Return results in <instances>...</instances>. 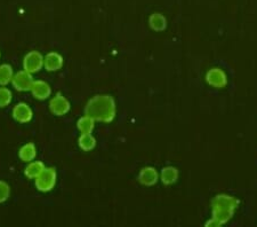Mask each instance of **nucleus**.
Segmentation results:
<instances>
[{
	"instance_id": "f257e3e1",
	"label": "nucleus",
	"mask_w": 257,
	"mask_h": 227,
	"mask_svg": "<svg viewBox=\"0 0 257 227\" xmlns=\"http://www.w3.org/2000/svg\"><path fill=\"white\" fill-rule=\"evenodd\" d=\"M239 206V200L227 194H218L211 200V219L206 226H222L229 221Z\"/></svg>"
},
{
	"instance_id": "f03ea898",
	"label": "nucleus",
	"mask_w": 257,
	"mask_h": 227,
	"mask_svg": "<svg viewBox=\"0 0 257 227\" xmlns=\"http://www.w3.org/2000/svg\"><path fill=\"white\" fill-rule=\"evenodd\" d=\"M117 114V106L111 96H95L86 103L85 115L90 116L95 122L110 123Z\"/></svg>"
},
{
	"instance_id": "7ed1b4c3",
	"label": "nucleus",
	"mask_w": 257,
	"mask_h": 227,
	"mask_svg": "<svg viewBox=\"0 0 257 227\" xmlns=\"http://www.w3.org/2000/svg\"><path fill=\"white\" fill-rule=\"evenodd\" d=\"M57 180V173L54 168H45L38 178L35 179L36 187L43 193L51 192L55 187Z\"/></svg>"
},
{
	"instance_id": "20e7f679",
	"label": "nucleus",
	"mask_w": 257,
	"mask_h": 227,
	"mask_svg": "<svg viewBox=\"0 0 257 227\" xmlns=\"http://www.w3.org/2000/svg\"><path fill=\"white\" fill-rule=\"evenodd\" d=\"M44 59L45 57L38 51L29 52L23 59V69L30 73L38 72L44 68Z\"/></svg>"
},
{
	"instance_id": "39448f33",
	"label": "nucleus",
	"mask_w": 257,
	"mask_h": 227,
	"mask_svg": "<svg viewBox=\"0 0 257 227\" xmlns=\"http://www.w3.org/2000/svg\"><path fill=\"white\" fill-rule=\"evenodd\" d=\"M33 82L35 80H33L32 73L23 69L22 71L14 73L12 84H13L14 89L20 91V92H27V91H31Z\"/></svg>"
},
{
	"instance_id": "423d86ee",
	"label": "nucleus",
	"mask_w": 257,
	"mask_h": 227,
	"mask_svg": "<svg viewBox=\"0 0 257 227\" xmlns=\"http://www.w3.org/2000/svg\"><path fill=\"white\" fill-rule=\"evenodd\" d=\"M70 108H71V105H70L69 100L61 93L56 94L49 102V109L56 116H63V115L68 114Z\"/></svg>"
},
{
	"instance_id": "0eeeda50",
	"label": "nucleus",
	"mask_w": 257,
	"mask_h": 227,
	"mask_svg": "<svg viewBox=\"0 0 257 227\" xmlns=\"http://www.w3.org/2000/svg\"><path fill=\"white\" fill-rule=\"evenodd\" d=\"M206 81L215 89H223L227 84L226 73L219 68H213L207 71Z\"/></svg>"
},
{
	"instance_id": "6e6552de",
	"label": "nucleus",
	"mask_w": 257,
	"mask_h": 227,
	"mask_svg": "<svg viewBox=\"0 0 257 227\" xmlns=\"http://www.w3.org/2000/svg\"><path fill=\"white\" fill-rule=\"evenodd\" d=\"M33 117V111L30 106L24 102H20L14 107L13 118L19 123H29Z\"/></svg>"
},
{
	"instance_id": "1a4fd4ad",
	"label": "nucleus",
	"mask_w": 257,
	"mask_h": 227,
	"mask_svg": "<svg viewBox=\"0 0 257 227\" xmlns=\"http://www.w3.org/2000/svg\"><path fill=\"white\" fill-rule=\"evenodd\" d=\"M31 93L37 100H46L47 98L51 97L52 89L49 84L44 81H35L31 88Z\"/></svg>"
},
{
	"instance_id": "9d476101",
	"label": "nucleus",
	"mask_w": 257,
	"mask_h": 227,
	"mask_svg": "<svg viewBox=\"0 0 257 227\" xmlns=\"http://www.w3.org/2000/svg\"><path fill=\"white\" fill-rule=\"evenodd\" d=\"M63 56L57 52H49L44 59V68L47 71H57L63 67Z\"/></svg>"
},
{
	"instance_id": "9b49d317",
	"label": "nucleus",
	"mask_w": 257,
	"mask_h": 227,
	"mask_svg": "<svg viewBox=\"0 0 257 227\" xmlns=\"http://www.w3.org/2000/svg\"><path fill=\"white\" fill-rule=\"evenodd\" d=\"M159 173L152 167H145L139 173V181L144 186H153L158 183Z\"/></svg>"
},
{
	"instance_id": "f8f14e48",
	"label": "nucleus",
	"mask_w": 257,
	"mask_h": 227,
	"mask_svg": "<svg viewBox=\"0 0 257 227\" xmlns=\"http://www.w3.org/2000/svg\"><path fill=\"white\" fill-rule=\"evenodd\" d=\"M37 156V148L36 144L33 142H28L23 144L19 150V158L23 161V162H32Z\"/></svg>"
},
{
	"instance_id": "ddd939ff",
	"label": "nucleus",
	"mask_w": 257,
	"mask_h": 227,
	"mask_svg": "<svg viewBox=\"0 0 257 227\" xmlns=\"http://www.w3.org/2000/svg\"><path fill=\"white\" fill-rule=\"evenodd\" d=\"M45 168L46 167H45V164L41 161H32V162L28 164L26 170H24V175L29 179H36L44 171Z\"/></svg>"
},
{
	"instance_id": "4468645a",
	"label": "nucleus",
	"mask_w": 257,
	"mask_h": 227,
	"mask_svg": "<svg viewBox=\"0 0 257 227\" xmlns=\"http://www.w3.org/2000/svg\"><path fill=\"white\" fill-rule=\"evenodd\" d=\"M178 179V170L174 167H166L161 170L160 180L165 185H173L175 184Z\"/></svg>"
},
{
	"instance_id": "2eb2a0df",
	"label": "nucleus",
	"mask_w": 257,
	"mask_h": 227,
	"mask_svg": "<svg viewBox=\"0 0 257 227\" xmlns=\"http://www.w3.org/2000/svg\"><path fill=\"white\" fill-rule=\"evenodd\" d=\"M149 26L155 31H164L167 27V20L160 13H153L149 18Z\"/></svg>"
},
{
	"instance_id": "dca6fc26",
	"label": "nucleus",
	"mask_w": 257,
	"mask_h": 227,
	"mask_svg": "<svg viewBox=\"0 0 257 227\" xmlns=\"http://www.w3.org/2000/svg\"><path fill=\"white\" fill-rule=\"evenodd\" d=\"M78 144H79L81 150L90 152L96 146V139L93 137L92 133H81L79 139H78Z\"/></svg>"
},
{
	"instance_id": "f3484780",
	"label": "nucleus",
	"mask_w": 257,
	"mask_h": 227,
	"mask_svg": "<svg viewBox=\"0 0 257 227\" xmlns=\"http://www.w3.org/2000/svg\"><path fill=\"white\" fill-rule=\"evenodd\" d=\"M95 126V119H93L90 116L80 117L77 122V127L80 131V133H92Z\"/></svg>"
},
{
	"instance_id": "a211bd4d",
	"label": "nucleus",
	"mask_w": 257,
	"mask_h": 227,
	"mask_svg": "<svg viewBox=\"0 0 257 227\" xmlns=\"http://www.w3.org/2000/svg\"><path fill=\"white\" fill-rule=\"evenodd\" d=\"M14 71L12 65L10 64H2L0 65V86H5L13 81Z\"/></svg>"
},
{
	"instance_id": "6ab92c4d",
	"label": "nucleus",
	"mask_w": 257,
	"mask_h": 227,
	"mask_svg": "<svg viewBox=\"0 0 257 227\" xmlns=\"http://www.w3.org/2000/svg\"><path fill=\"white\" fill-rule=\"evenodd\" d=\"M12 98H13V94H12L11 90L7 88H0V108H4V107H7L12 102Z\"/></svg>"
},
{
	"instance_id": "aec40b11",
	"label": "nucleus",
	"mask_w": 257,
	"mask_h": 227,
	"mask_svg": "<svg viewBox=\"0 0 257 227\" xmlns=\"http://www.w3.org/2000/svg\"><path fill=\"white\" fill-rule=\"evenodd\" d=\"M11 196V187L6 181L0 180V203L6 202Z\"/></svg>"
}]
</instances>
